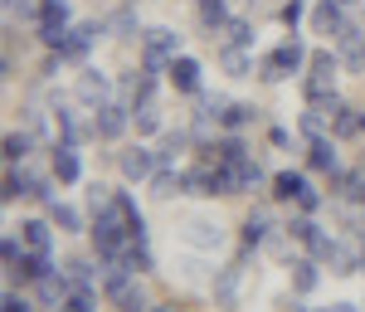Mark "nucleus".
<instances>
[{"label": "nucleus", "mask_w": 365, "mask_h": 312, "mask_svg": "<svg viewBox=\"0 0 365 312\" xmlns=\"http://www.w3.org/2000/svg\"><path fill=\"white\" fill-rule=\"evenodd\" d=\"M336 74H341V54L317 49L307 64V79H302V98L307 103H331L336 98Z\"/></svg>", "instance_id": "1"}, {"label": "nucleus", "mask_w": 365, "mask_h": 312, "mask_svg": "<svg viewBox=\"0 0 365 312\" xmlns=\"http://www.w3.org/2000/svg\"><path fill=\"white\" fill-rule=\"evenodd\" d=\"M302 64H312V54H307V44L302 39H282L273 54H263V64H258V74L268 79V84H282V79H292Z\"/></svg>", "instance_id": "2"}, {"label": "nucleus", "mask_w": 365, "mask_h": 312, "mask_svg": "<svg viewBox=\"0 0 365 312\" xmlns=\"http://www.w3.org/2000/svg\"><path fill=\"white\" fill-rule=\"evenodd\" d=\"M180 54V34L175 29H146V54H141V64L146 69H170V59Z\"/></svg>", "instance_id": "3"}, {"label": "nucleus", "mask_w": 365, "mask_h": 312, "mask_svg": "<svg viewBox=\"0 0 365 312\" xmlns=\"http://www.w3.org/2000/svg\"><path fill=\"white\" fill-rule=\"evenodd\" d=\"M117 166L127 181H151L156 166H161V151H151V146H127V151H117Z\"/></svg>", "instance_id": "4"}, {"label": "nucleus", "mask_w": 365, "mask_h": 312, "mask_svg": "<svg viewBox=\"0 0 365 312\" xmlns=\"http://www.w3.org/2000/svg\"><path fill=\"white\" fill-rule=\"evenodd\" d=\"M73 93H78L83 108H103V103H113V79H108L103 69H83L78 84H73Z\"/></svg>", "instance_id": "5"}, {"label": "nucleus", "mask_w": 365, "mask_h": 312, "mask_svg": "<svg viewBox=\"0 0 365 312\" xmlns=\"http://www.w3.org/2000/svg\"><path fill=\"white\" fill-rule=\"evenodd\" d=\"M327 113H331V137H336V142L365 137V113H356L351 103H341V98H331V103H327Z\"/></svg>", "instance_id": "6"}, {"label": "nucleus", "mask_w": 365, "mask_h": 312, "mask_svg": "<svg viewBox=\"0 0 365 312\" xmlns=\"http://www.w3.org/2000/svg\"><path fill=\"white\" fill-rule=\"evenodd\" d=\"M93 122H98V137L103 142H117L132 127V108L127 103H103V108H93Z\"/></svg>", "instance_id": "7"}, {"label": "nucleus", "mask_w": 365, "mask_h": 312, "mask_svg": "<svg viewBox=\"0 0 365 312\" xmlns=\"http://www.w3.org/2000/svg\"><path fill=\"white\" fill-rule=\"evenodd\" d=\"M54 127H58V137H63L68 146H78V142H88V137H98V122H83L73 108H54Z\"/></svg>", "instance_id": "8"}, {"label": "nucleus", "mask_w": 365, "mask_h": 312, "mask_svg": "<svg viewBox=\"0 0 365 312\" xmlns=\"http://www.w3.org/2000/svg\"><path fill=\"white\" fill-rule=\"evenodd\" d=\"M185 196H200V200H210V196H225V186H220V166H190L185 171Z\"/></svg>", "instance_id": "9"}, {"label": "nucleus", "mask_w": 365, "mask_h": 312, "mask_svg": "<svg viewBox=\"0 0 365 312\" xmlns=\"http://www.w3.org/2000/svg\"><path fill=\"white\" fill-rule=\"evenodd\" d=\"M68 293H73V283H68V273H44L39 283H34V298H39V308H63L68 303Z\"/></svg>", "instance_id": "10"}, {"label": "nucleus", "mask_w": 365, "mask_h": 312, "mask_svg": "<svg viewBox=\"0 0 365 312\" xmlns=\"http://www.w3.org/2000/svg\"><path fill=\"white\" fill-rule=\"evenodd\" d=\"M180 239H185L190 249H220V244H225V225H220V220H190Z\"/></svg>", "instance_id": "11"}, {"label": "nucleus", "mask_w": 365, "mask_h": 312, "mask_svg": "<svg viewBox=\"0 0 365 312\" xmlns=\"http://www.w3.org/2000/svg\"><path fill=\"white\" fill-rule=\"evenodd\" d=\"M239 278H244V268H239V263L215 268V303H220V308H239Z\"/></svg>", "instance_id": "12"}, {"label": "nucleus", "mask_w": 365, "mask_h": 312, "mask_svg": "<svg viewBox=\"0 0 365 312\" xmlns=\"http://www.w3.org/2000/svg\"><path fill=\"white\" fill-rule=\"evenodd\" d=\"M78 176H83V161H78V146L58 142V146H54V181H58V186H73Z\"/></svg>", "instance_id": "13"}, {"label": "nucleus", "mask_w": 365, "mask_h": 312, "mask_svg": "<svg viewBox=\"0 0 365 312\" xmlns=\"http://www.w3.org/2000/svg\"><path fill=\"white\" fill-rule=\"evenodd\" d=\"M307 166H312V171H322V176H331V171H341L336 142H331V137H317V142L307 146Z\"/></svg>", "instance_id": "14"}, {"label": "nucleus", "mask_w": 365, "mask_h": 312, "mask_svg": "<svg viewBox=\"0 0 365 312\" xmlns=\"http://www.w3.org/2000/svg\"><path fill=\"white\" fill-rule=\"evenodd\" d=\"M20 239H25L29 254H49V244H54V225H49V220H25V225H20Z\"/></svg>", "instance_id": "15"}, {"label": "nucleus", "mask_w": 365, "mask_h": 312, "mask_svg": "<svg viewBox=\"0 0 365 312\" xmlns=\"http://www.w3.org/2000/svg\"><path fill=\"white\" fill-rule=\"evenodd\" d=\"M166 74H170V84L180 88V93H200V64H195V59L175 54V59H170V69H166Z\"/></svg>", "instance_id": "16"}, {"label": "nucleus", "mask_w": 365, "mask_h": 312, "mask_svg": "<svg viewBox=\"0 0 365 312\" xmlns=\"http://www.w3.org/2000/svg\"><path fill=\"white\" fill-rule=\"evenodd\" d=\"M98 34H103L98 25H73V29H68V39H63V49H58V54H63V59H83L88 49L98 44Z\"/></svg>", "instance_id": "17"}, {"label": "nucleus", "mask_w": 365, "mask_h": 312, "mask_svg": "<svg viewBox=\"0 0 365 312\" xmlns=\"http://www.w3.org/2000/svg\"><path fill=\"white\" fill-rule=\"evenodd\" d=\"M346 25V15H341V0H322L317 10H312V34H336Z\"/></svg>", "instance_id": "18"}, {"label": "nucleus", "mask_w": 365, "mask_h": 312, "mask_svg": "<svg viewBox=\"0 0 365 312\" xmlns=\"http://www.w3.org/2000/svg\"><path fill=\"white\" fill-rule=\"evenodd\" d=\"M268 186H273V200H297V196H302V191L312 186V181L302 176V171H278Z\"/></svg>", "instance_id": "19"}, {"label": "nucleus", "mask_w": 365, "mask_h": 312, "mask_svg": "<svg viewBox=\"0 0 365 312\" xmlns=\"http://www.w3.org/2000/svg\"><path fill=\"white\" fill-rule=\"evenodd\" d=\"M132 127H137L141 137H151V132H161V127H166V117H161V108H156V98L132 108Z\"/></svg>", "instance_id": "20"}, {"label": "nucleus", "mask_w": 365, "mask_h": 312, "mask_svg": "<svg viewBox=\"0 0 365 312\" xmlns=\"http://www.w3.org/2000/svg\"><path fill=\"white\" fill-rule=\"evenodd\" d=\"M317 263L322 258H292V293H312V288L322 283V273H317Z\"/></svg>", "instance_id": "21"}, {"label": "nucleus", "mask_w": 365, "mask_h": 312, "mask_svg": "<svg viewBox=\"0 0 365 312\" xmlns=\"http://www.w3.org/2000/svg\"><path fill=\"white\" fill-rule=\"evenodd\" d=\"M220 64H225L229 79H249V74H253V59H249V49H244V44H225Z\"/></svg>", "instance_id": "22"}, {"label": "nucleus", "mask_w": 365, "mask_h": 312, "mask_svg": "<svg viewBox=\"0 0 365 312\" xmlns=\"http://www.w3.org/2000/svg\"><path fill=\"white\" fill-rule=\"evenodd\" d=\"M29 191H34V176H29V171H5V186H0V200H5V205H15V200L20 196H29Z\"/></svg>", "instance_id": "23"}, {"label": "nucleus", "mask_w": 365, "mask_h": 312, "mask_svg": "<svg viewBox=\"0 0 365 312\" xmlns=\"http://www.w3.org/2000/svg\"><path fill=\"white\" fill-rule=\"evenodd\" d=\"M268 234H273V220H268V210H253L249 220H244V244H249V249H258Z\"/></svg>", "instance_id": "24"}, {"label": "nucleus", "mask_w": 365, "mask_h": 312, "mask_svg": "<svg viewBox=\"0 0 365 312\" xmlns=\"http://www.w3.org/2000/svg\"><path fill=\"white\" fill-rule=\"evenodd\" d=\"M49 220H54L63 234H78V229H83V215H78L73 205H63V200H54V205H49Z\"/></svg>", "instance_id": "25"}, {"label": "nucleus", "mask_w": 365, "mask_h": 312, "mask_svg": "<svg viewBox=\"0 0 365 312\" xmlns=\"http://www.w3.org/2000/svg\"><path fill=\"white\" fill-rule=\"evenodd\" d=\"M63 273H68V283H73V288H98V263H93V258H73Z\"/></svg>", "instance_id": "26"}, {"label": "nucleus", "mask_w": 365, "mask_h": 312, "mask_svg": "<svg viewBox=\"0 0 365 312\" xmlns=\"http://www.w3.org/2000/svg\"><path fill=\"white\" fill-rule=\"evenodd\" d=\"M253 117H258V108H253V103H229V108H225V117H220V122H225L229 132H244V127H249Z\"/></svg>", "instance_id": "27"}, {"label": "nucleus", "mask_w": 365, "mask_h": 312, "mask_svg": "<svg viewBox=\"0 0 365 312\" xmlns=\"http://www.w3.org/2000/svg\"><path fill=\"white\" fill-rule=\"evenodd\" d=\"M39 25L68 29V0H44V5H39Z\"/></svg>", "instance_id": "28"}, {"label": "nucleus", "mask_w": 365, "mask_h": 312, "mask_svg": "<svg viewBox=\"0 0 365 312\" xmlns=\"http://www.w3.org/2000/svg\"><path fill=\"white\" fill-rule=\"evenodd\" d=\"M200 25H205V29H225L229 25L225 0H200Z\"/></svg>", "instance_id": "29"}, {"label": "nucleus", "mask_w": 365, "mask_h": 312, "mask_svg": "<svg viewBox=\"0 0 365 312\" xmlns=\"http://www.w3.org/2000/svg\"><path fill=\"white\" fill-rule=\"evenodd\" d=\"M113 200H117L113 186H103V181H93V186H88V210H93V215H108V210H113Z\"/></svg>", "instance_id": "30"}, {"label": "nucleus", "mask_w": 365, "mask_h": 312, "mask_svg": "<svg viewBox=\"0 0 365 312\" xmlns=\"http://www.w3.org/2000/svg\"><path fill=\"white\" fill-rule=\"evenodd\" d=\"M29 146H34V132H10V137H5V161H10V166L25 161Z\"/></svg>", "instance_id": "31"}, {"label": "nucleus", "mask_w": 365, "mask_h": 312, "mask_svg": "<svg viewBox=\"0 0 365 312\" xmlns=\"http://www.w3.org/2000/svg\"><path fill=\"white\" fill-rule=\"evenodd\" d=\"M190 146V132H166V142H161V166H175V156Z\"/></svg>", "instance_id": "32"}, {"label": "nucleus", "mask_w": 365, "mask_h": 312, "mask_svg": "<svg viewBox=\"0 0 365 312\" xmlns=\"http://www.w3.org/2000/svg\"><path fill=\"white\" fill-rule=\"evenodd\" d=\"M307 254H312V258H322V263H331V254H336V239H331L327 229H317V234L307 239Z\"/></svg>", "instance_id": "33"}, {"label": "nucleus", "mask_w": 365, "mask_h": 312, "mask_svg": "<svg viewBox=\"0 0 365 312\" xmlns=\"http://www.w3.org/2000/svg\"><path fill=\"white\" fill-rule=\"evenodd\" d=\"M93 308H98V288H73L63 303V312H93Z\"/></svg>", "instance_id": "34"}, {"label": "nucleus", "mask_w": 365, "mask_h": 312, "mask_svg": "<svg viewBox=\"0 0 365 312\" xmlns=\"http://www.w3.org/2000/svg\"><path fill=\"white\" fill-rule=\"evenodd\" d=\"M225 44H244V49H249L253 44V25L249 20H229L225 25Z\"/></svg>", "instance_id": "35"}, {"label": "nucleus", "mask_w": 365, "mask_h": 312, "mask_svg": "<svg viewBox=\"0 0 365 312\" xmlns=\"http://www.w3.org/2000/svg\"><path fill=\"white\" fill-rule=\"evenodd\" d=\"M317 220H312V215H292V225H287V234H292V239H297V244H307L312 234H317Z\"/></svg>", "instance_id": "36"}, {"label": "nucleus", "mask_w": 365, "mask_h": 312, "mask_svg": "<svg viewBox=\"0 0 365 312\" xmlns=\"http://www.w3.org/2000/svg\"><path fill=\"white\" fill-rule=\"evenodd\" d=\"M0 258H5V263H20V258H25V239L5 234V239H0Z\"/></svg>", "instance_id": "37"}, {"label": "nucleus", "mask_w": 365, "mask_h": 312, "mask_svg": "<svg viewBox=\"0 0 365 312\" xmlns=\"http://www.w3.org/2000/svg\"><path fill=\"white\" fill-rule=\"evenodd\" d=\"M25 263H29V278L39 283L44 273H54V263H49V254H25Z\"/></svg>", "instance_id": "38"}, {"label": "nucleus", "mask_w": 365, "mask_h": 312, "mask_svg": "<svg viewBox=\"0 0 365 312\" xmlns=\"http://www.w3.org/2000/svg\"><path fill=\"white\" fill-rule=\"evenodd\" d=\"M302 15H307V5H302V0H287V5H282V25H287V29L302 25Z\"/></svg>", "instance_id": "39"}, {"label": "nucleus", "mask_w": 365, "mask_h": 312, "mask_svg": "<svg viewBox=\"0 0 365 312\" xmlns=\"http://www.w3.org/2000/svg\"><path fill=\"white\" fill-rule=\"evenodd\" d=\"M317 205H322V191H317V186H307V191L297 196V210H302V215H312Z\"/></svg>", "instance_id": "40"}, {"label": "nucleus", "mask_w": 365, "mask_h": 312, "mask_svg": "<svg viewBox=\"0 0 365 312\" xmlns=\"http://www.w3.org/2000/svg\"><path fill=\"white\" fill-rule=\"evenodd\" d=\"M327 312H356V303H331Z\"/></svg>", "instance_id": "41"}, {"label": "nucleus", "mask_w": 365, "mask_h": 312, "mask_svg": "<svg viewBox=\"0 0 365 312\" xmlns=\"http://www.w3.org/2000/svg\"><path fill=\"white\" fill-rule=\"evenodd\" d=\"M146 312H175V308H146Z\"/></svg>", "instance_id": "42"}, {"label": "nucleus", "mask_w": 365, "mask_h": 312, "mask_svg": "<svg viewBox=\"0 0 365 312\" xmlns=\"http://www.w3.org/2000/svg\"><path fill=\"white\" fill-rule=\"evenodd\" d=\"M361 273H365V258H361Z\"/></svg>", "instance_id": "43"}, {"label": "nucleus", "mask_w": 365, "mask_h": 312, "mask_svg": "<svg viewBox=\"0 0 365 312\" xmlns=\"http://www.w3.org/2000/svg\"><path fill=\"white\" fill-rule=\"evenodd\" d=\"M341 5H351V0H341Z\"/></svg>", "instance_id": "44"}]
</instances>
